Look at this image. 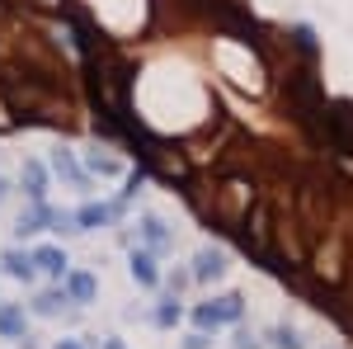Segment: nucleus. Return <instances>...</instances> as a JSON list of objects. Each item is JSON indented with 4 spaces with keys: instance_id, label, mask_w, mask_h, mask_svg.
I'll return each mask as SVG.
<instances>
[{
    "instance_id": "dca6fc26",
    "label": "nucleus",
    "mask_w": 353,
    "mask_h": 349,
    "mask_svg": "<svg viewBox=\"0 0 353 349\" xmlns=\"http://www.w3.org/2000/svg\"><path fill=\"white\" fill-rule=\"evenodd\" d=\"M193 326H198L203 335H217V330H221V317H217V307H212V297L193 307Z\"/></svg>"
},
{
    "instance_id": "412c9836",
    "label": "nucleus",
    "mask_w": 353,
    "mask_h": 349,
    "mask_svg": "<svg viewBox=\"0 0 353 349\" xmlns=\"http://www.w3.org/2000/svg\"><path fill=\"white\" fill-rule=\"evenodd\" d=\"M208 345H212V340H208L203 330H189V335L179 340V349H208Z\"/></svg>"
},
{
    "instance_id": "9d476101",
    "label": "nucleus",
    "mask_w": 353,
    "mask_h": 349,
    "mask_svg": "<svg viewBox=\"0 0 353 349\" xmlns=\"http://www.w3.org/2000/svg\"><path fill=\"white\" fill-rule=\"evenodd\" d=\"M0 274L5 279H19V283H33L38 269H33V255H28L24 245H5L0 250Z\"/></svg>"
},
{
    "instance_id": "f03ea898",
    "label": "nucleus",
    "mask_w": 353,
    "mask_h": 349,
    "mask_svg": "<svg viewBox=\"0 0 353 349\" xmlns=\"http://www.w3.org/2000/svg\"><path fill=\"white\" fill-rule=\"evenodd\" d=\"M132 236H137V245H141V250H151L156 260L174 250V232H170V222H165L161 213H141L132 222Z\"/></svg>"
},
{
    "instance_id": "9b49d317",
    "label": "nucleus",
    "mask_w": 353,
    "mask_h": 349,
    "mask_svg": "<svg viewBox=\"0 0 353 349\" xmlns=\"http://www.w3.org/2000/svg\"><path fill=\"white\" fill-rule=\"evenodd\" d=\"M0 340H28V317L19 302H0Z\"/></svg>"
},
{
    "instance_id": "6ab92c4d",
    "label": "nucleus",
    "mask_w": 353,
    "mask_h": 349,
    "mask_svg": "<svg viewBox=\"0 0 353 349\" xmlns=\"http://www.w3.org/2000/svg\"><path fill=\"white\" fill-rule=\"evenodd\" d=\"M141 189H146V170H128V180H123V194H118V198H123V203H137Z\"/></svg>"
},
{
    "instance_id": "6e6552de",
    "label": "nucleus",
    "mask_w": 353,
    "mask_h": 349,
    "mask_svg": "<svg viewBox=\"0 0 353 349\" xmlns=\"http://www.w3.org/2000/svg\"><path fill=\"white\" fill-rule=\"evenodd\" d=\"M128 274H132L137 288H161V265H156V255L141 250V245L128 250Z\"/></svg>"
},
{
    "instance_id": "1a4fd4ad",
    "label": "nucleus",
    "mask_w": 353,
    "mask_h": 349,
    "mask_svg": "<svg viewBox=\"0 0 353 349\" xmlns=\"http://www.w3.org/2000/svg\"><path fill=\"white\" fill-rule=\"evenodd\" d=\"M61 288H66V297H71L76 307H90V302L99 297V279H94L90 269H66V279H61Z\"/></svg>"
},
{
    "instance_id": "f3484780",
    "label": "nucleus",
    "mask_w": 353,
    "mask_h": 349,
    "mask_svg": "<svg viewBox=\"0 0 353 349\" xmlns=\"http://www.w3.org/2000/svg\"><path fill=\"white\" fill-rule=\"evenodd\" d=\"M269 340H273V349H306V345H301V330H297V326H273Z\"/></svg>"
},
{
    "instance_id": "393cba45",
    "label": "nucleus",
    "mask_w": 353,
    "mask_h": 349,
    "mask_svg": "<svg viewBox=\"0 0 353 349\" xmlns=\"http://www.w3.org/2000/svg\"><path fill=\"white\" fill-rule=\"evenodd\" d=\"M99 349H128V345H123L118 335H109V340H104V345H99Z\"/></svg>"
},
{
    "instance_id": "2eb2a0df",
    "label": "nucleus",
    "mask_w": 353,
    "mask_h": 349,
    "mask_svg": "<svg viewBox=\"0 0 353 349\" xmlns=\"http://www.w3.org/2000/svg\"><path fill=\"white\" fill-rule=\"evenodd\" d=\"M212 307H217L221 326H241V321H245V297H241V293H221V297H212Z\"/></svg>"
},
{
    "instance_id": "a211bd4d",
    "label": "nucleus",
    "mask_w": 353,
    "mask_h": 349,
    "mask_svg": "<svg viewBox=\"0 0 353 349\" xmlns=\"http://www.w3.org/2000/svg\"><path fill=\"white\" fill-rule=\"evenodd\" d=\"M292 43H297V53H306V57H316L321 53V43H316V33L306 24H292Z\"/></svg>"
},
{
    "instance_id": "4be33fe9",
    "label": "nucleus",
    "mask_w": 353,
    "mask_h": 349,
    "mask_svg": "<svg viewBox=\"0 0 353 349\" xmlns=\"http://www.w3.org/2000/svg\"><path fill=\"white\" fill-rule=\"evenodd\" d=\"M236 349H264V345H259V340H254V335L241 326V330H236Z\"/></svg>"
},
{
    "instance_id": "423d86ee",
    "label": "nucleus",
    "mask_w": 353,
    "mask_h": 349,
    "mask_svg": "<svg viewBox=\"0 0 353 349\" xmlns=\"http://www.w3.org/2000/svg\"><path fill=\"white\" fill-rule=\"evenodd\" d=\"M28 255H33V269H38V274H48L52 283H61V279H66V269H71V255H66V245L43 241V245H33Z\"/></svg>"
},
{
    "instance_id": "b1692460",
    "label": "nucleus",
    "mask_w": 353,
    "mask_h": 349,
    "mask_svg": "<svg viewBox=\"0 0 353 349\" xmlns=\"http://www.w3.org/2000/svg\"><path fill=\"white\" fill-rule=\"evenodd\" d=\"M10 194H14V189H10V180L0 175V203H10Z\"/></svg>"
},
{
    "instance_id": "f8f14e48",
    "label": "nucleus",
    "mask_w": 353,
    "mask_h": 349,
    "mask_svg": "<svg viewBox=\"0 0 353 349\" xmlns=\"http://www.w3.org/2000/svg\"><path fill=\"white\" fill-rule=\"evenodd\" d=\"M81 165H85V175H90V180H94V175H99V180H118V175H123V161L109 156V151H99V147H90Z\"/></svg>"
},
{
    "instance_id": "5701e85b",
    "label": "nucleus",
    "mask_w": 353,
    "mask_h": 349,
    "mask_svg": "<svg viewBox=\"0 0 353 349\" xmlns=\"http://www.w3.org/2000/svg\"><path fill=\"white\" fill-rule=\"evenodd\" d=\"M52 349H90V345H85V340H57Z\"/></svg>"
},
{
    "instance_id": "7ed1b4c3",
    "label": "nucleus",
    "mask_w": 353,
    "mask_h": 349,
    "mask_svg": "<svg viewBox=\"0 0 353 349\" xmlns=\"http://www.w3.org/2000/svg\"><path fill=\"white\" fill-rule=\"evenodd\" d=\"M48 189H52V170H48V161L24 156V165H19V194H24L28 203H43Z\"/></svg>"
},
{
    "instance_id": "20e7f679",
    "label": "nucleus",
    "mask_w": 353,
    "mask_h": 349,
    "mask_svg": "<svg viewBox=\"0 0 353 349\" xmlns=\"http://www.w3.org/2000/svg\"><path fill=\"white\" fill-rule=\"evenodd\" d=\"M48 170H52L61 185L81 189V194H90V175H85V165L76 161V151H66V147H52V156H48Z\"/></svg>"
},
{
    "instance_id": "f257e3e1",
    "label": "nucleus",
    "mask_w": 353,
    "mask_h": 349,
    "mask_svg": "<svg viewBox=\"0 0 353 349\" xmlns=\"http://www.w3.org/2000/svg\"><path fill=\"white\" fill-rule=\"evenodd\" d=\"M76 232H99V227H123V217H128V203L123 198H85L81 208H76Z\"/></svg>"
},
{
    "instance_id": "aec40b11",
    "label": "nucleus",
    "mask_w": 353,
    "mask_h": 349,
    "mask_svg": "<svg viewBox=\"0 0 353 349\" xmlns=\"http://www.w3.org/2000/svg\"><path fill=\"white\" fill-rule=\"evenodd\" d=\"M189 283H193L189 269H170V274H165V293H170V297H184V288H189Z\"/></svg>"
},
{
    "instance_id": "39448f33",
    "label": "nucleus",
    "mask_w": 353,
    "mask_h": 349,
    "mask_svg": "<svg viewBox=\"0 0 353 349\" xmlns=\"http://www.w3.org/2000/svg\"><path fill=\"white\" fill-rule=\"evenodd\" d=\"M57 222V208L43 198V203H28L24 213H19V222H14V241H28V236H38V232H52Z\"/></svg>"
},
{
    "instance_id": "0eeeda50",
    "label": "nucleus",
    "mask_w": 353,
    "mask_h": 349,
    "mask_svg": "<svg viewBox=\"0 0 353 349\" xmlns=\"http://www.w3.org/2000/svg\"><path fill=\"white\" fill-rule=\"evenodd\" d=\"M226 250H217V245H203L198 255H193V265H189V274H193V283H217V279H226Z\"/></svg>"
},
{
    "instance_id": "4468645a",
    "label": "nucleus",
    "mask_w": 353,
    "mask_h": 349,
    "mask_svg": "<svg viewBox=\"0 0 353 349\" xmlns=\"http://www.w3.org/2000/svg\"><path fill=\"white\" fill-rule=\"evenodd\" d=\"M179 321H184V307H179V297H170V293H165L161 302L151 307V326H156V330H174Z\"/></svg>"
},
{
    "instance_id": "ddd939ff",
    "label": "nucleus",
    "mask_w": 353,
    "mask_h": 349,
    "mask_svg": "<svg viewBox=\"0 0 353 349\" xmlns=\"http://www.w3.org/2000/svg\"><path fill=\"white\" fill-rule=\"evenodd\" d=\"M66 302H71V297H66V288H61V283H52V288H43V293L28 302V312H33V317H61V312H66Z\"/></svg>"
}]
</instances>
